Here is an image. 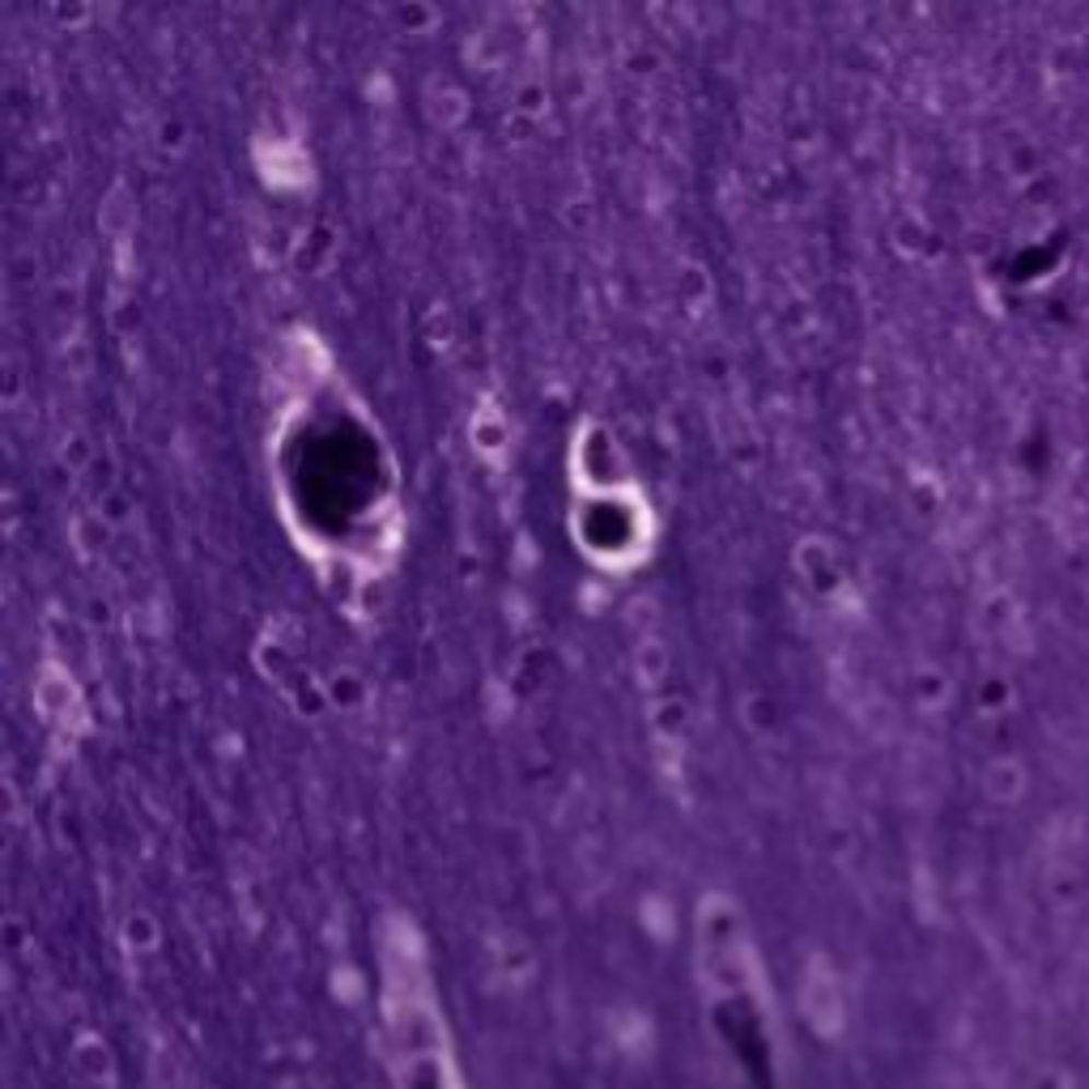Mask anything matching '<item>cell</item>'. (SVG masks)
I'll return each mask as SVG.
<instances>
[{
	"label": "cell",
	"instance_id": "7a4b0ae2",
	"mask_svg": "<svg viewBox=\"0 0 1089 1089\" xmlns=\"http://www.w3.org/2000/svg\"><path fill=\"white\" fill-rule=\"evenodd\" d=\"M409 1089H443V1081H438L434 1073H418V1077H413V1086H409Z\"/></svg>",
	"mask_w": 1089,
	"mask_h": 1089
},
{
	"label": "cell",
	"instance_id": "6da1fadb",
	"mask_svg": "<svg viewBox=\"0 0 1089 1089\" xmlns=\"http://www.w3.org/2000/svg\"><path fill=\"white\" fill-rule=\"evenodd\" d=\"M715 1026H719L724 1043L733 1051L737 1068L745 1073L749 1089H778L775 1051H771L766 1026H762V1017L753 1009V1000H745V996L719 1000V1005H715Z\"/></svg>",
	"mask_w": 1089,
	"mask_h": 1089
}]
</instances>
